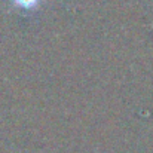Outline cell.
<instances>
[{"mask_svg":"<svg viewBox=\"0 0 153 153\" xmlns=\"http://www.w3.org/2000/svg\"><path fill=\"white\" fill-rule=\"evenodd\" d=\"M12 1H13V4H16L18 7H22V9H34L40 3V0H12Z\"/></svg>","mask_w":153,"mask_h":153,"instance_id":"cell-1","label":"cell"}]
</instances>
